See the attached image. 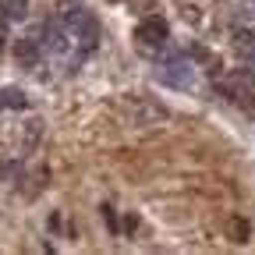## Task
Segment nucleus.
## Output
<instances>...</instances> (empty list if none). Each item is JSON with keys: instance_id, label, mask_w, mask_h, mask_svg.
<instances>
[{"instance_id": "1", "label": "nucleus", "mask_w": 255, "mask_h": 255, "mask_svg": "<svg viewBox=\"0 0 255 255\" xmlns=\"http://www.w3.org/2000/svg\"><path fill=\"white\" fill-rule=\"evenodd\" d=\"M60 25L68 28L71 43L82 46V50H92L96 39H100V25H96V18H92L85 7H68V11L60 14Z\"/></svg>"}, {"instance_id": "2", "label": "nucleus", "mask_w": 255, "mask_h": 255, "mask_svg": "<svg viewBox=\"0 0 255 255\" xmlns=\"http://www.w3.org/2000/svg\"><path fill=\"white\" fill-rule=\"evenodd\" d=\"M216 85H220V92L227 96L231 103H238V107H252V103H255V75H252L248 68L227 71Z\"/></svg>"}, {"instance_id": "3", "label": "nucleus", "mask_w": 255, "mask_h": 255, "mask_svg": "<svg viewBox=\"0 0 255 255\" xmlns=\"http://www.w3.org/2000/svg\"><path fill=\"white\" fill-rule=\"evenodd\" d=\"M135 46L145 50V53H163V46H167V25H163V18H145V21H138V28H135Z\"/></svg>"}, {"instance_id": "4", "label": "nucleus", "mask_w": 255, "mask_h": 255, "mask_svg": "<svg viewBox=\"0 0 255 255\" xmlns=\"http://www.w3.org/2000/svg\"><path fill=\"white\" fill-rule=\"evenodd\" d=\"M159 82L170 85V89H191L195 85V68H191L184 57H174L159 68Z\"/></svg>"}, {"instance_id": "5", "label": "nucleus", "mask_w": 255, "mask_h": 255, "mask_svg": "<svg viewBox=\"0 0 255 255\" xmlns=\"http://www.w3.org/2000/svg\"><path fill=\"white\" fill-rule=\"evenodd\" d=\"M121 107H124V114L131 117L135 124H159V121H167V110L149 103V100H124Z\"/></svg>"}, {"instance_id": "6", "label": "nucleus", "mask_w": 255, "mask_h": 255, "mask_svg": "<svg viewBox=\"0 0 255 255\" xmlns=\"http://www.w3.org/2000/svg\"><path fill=\"white\" fill-rule=\"evenodd\" d=\"M14 57L21 68H36L39 64V39H18L14 43Z\"/></svg>"}, {"instance_id": "7", "label": "nucleus", "mask_w": 255, "mask_h": 255, "mask_svg": "<svg viewBox=\"0 0 255 255\" xmlns=\"http://www.w3.org/2000/svg\"><path fill=\"white\" fill-rule=\"evenodd\" d=\"M0 14L7 21H21L28 14V0H0Z\"/></svg>"}, {"instance_id": "8", "label": "nucleus", "mask_w": 255, "mask_h": 255, "mask_svg": "<svg viewBox=\"0 0 255 255\" xmlns=\"http://www.w3.org/2000/svg\"><path fill=\"white\" fill-rule=\"evenodd\" d=\"M28 100L21 89H0V110H21Z\"/></svg>"}, {"instance_id": "9", "label": "nucleus", "mask_w": 255, "mask_h": 255, "mask_svg": "<svg viewBox=\"0 0 255 255\" xmlns=\"http://www.w3.org/2000/svg\"><path fill=\"white\" fill-rule=\"evenodd\" d=\"M234 46H238V53H241L245 60H255V36H252V32H238Z\"/></svg>"}, {"instance_id": "10", "label": "nucleus", "mask_w": 255, "mask_h": 255, "mask_svg": "<svg viewBox=\"0 0 255 255\" xmlns=\"http://www.w3.org/2000/svg\"><path fill=\"white\" fill-rule=\"evenodd\" d=\"M4 21H7V18H4ZM4 21H0V43H4Z\"/></svg>"}, {"instance_id": "11", "label": "nucleus", "mask_w": 255, "mask_h": 255, "mask_svg": "<svg viewBox=\"0 0 255 255\" xmlns=\"http://www.w3.org/2000/svg\"><path fill=\"white\" fill-rule=\"evenodd\" d=\"M252 64H255V60H252Z\"/></svg>"}]
</instances>
